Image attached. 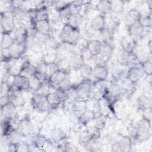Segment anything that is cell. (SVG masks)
Masks as SVG:
<instances>
[{
  "label": "cell",
  "mask_w": 152,
  "mask_h": 152,
  "mask_svg": "<svg viewBox=\"0 0 152 152\" xmlns=\"http://www.w3.org/2000/svg\"><path fill=\"white\" fill-rule=\"evenodd\" d=\"M150 135L151 133L150 129L139 126H138L134 134L135 139L140 142L147 141L150 138Z\"/></svg>",
  "instance_id": "44dd1931"
},
{
  "label": "cell",
  "mask_w": 152,
  "mask_h": 152,
  "mask_svg": "<svg viewBox=\"0 0 152 152\" xmlns=\"http://www.w3.org/2000/svg\"><path fill=\"white\" fill-rule=\"evenodd\" d=\"M17 107L10 101L9 103L1 107V115L3 118L14 120L17 118Z\"/></svg>",
  "instance_id": "ba28073f"
},
{
  "label": "cell",
  "mask_w": 152,
  "mask_h": 152,
  "mask_svg": "<svg viewBox=\"0 0 152 152\" xmlns=\"http://www.w3.org/2000/svg\"><path fill=\"white\" fill-rule=\"evenodd\" d=\"M1 33H10L15 31V18L13 10H6L1 12Z\"/></svg>",
  "instance_id": "7a4b0ae2"
},
{
  "label": "cell",
  "mask_w": 152,
  "mask_h": 152,
  "mask_svg": "<svg viewBox=\"0 0 152 152\" xmlns=\"http://www.w3.org/2000/svg\"><path fill=\"white\" fill-rule=\"evenodd\" d=\"M124 74V70L121 67H119L116 66L115 68L112 69V75L113 79L119 80L120 79Z\"/></svg>",
  "instance_id": "681fc988"
},
{
  "label": "cell",
  "mask_w": 152,
  "mask_h": 152,
  "mask_svg": "<svg viewBox=\"0 0 152 152\" xmlns=\"http://www.w3.org/2000/svg\"><path fill=\"white\" fill-rule=\"evenodd\" d=\"M108 69L106 65H96L93 70V76L99 81H104L108 76Z\"/></svg>",
  "instance_id": "5bb4252c"
},
{
  "label": "cell",
  "mask_w": 152,
  "mask_h": 152,
  "mask_svg": "<svg viewBox=\"0 0 152 152\" xmlns=\"http://www.w3.org/2000/svg\"><path fill=\"white\" fill-rule=\"evenodd\" d=\"M96 116V112L93 110H86L81 113L78 117V123L82 125H86L92 122Z\"/></svg>",
  "instance_id": "d6986e66"
},
{
  "label": "cell",
  "mask_w": 152,
  "mask_h": 152,
  "mask_svg": "<svg viewBox=\"0 0 152 152\" xmlns=\"http://www.w3.org/2000/svg\"><path fill=\"white\" fill-rule=\"evenodd\" d=\"M71 5L75 8H78L84 5V2L82 1H74L71 2Z\"/></svg>",
  "instance_id": "db71d44e"
},
{
  "label": "cell",
  "mask_w": 152,
  "mask_h": 152,
  "mask_svg": "<svg viewBox=\"0 0 152 152\" xmlns=\"http://www.w3.org/2000/svg\"><path fill=\"white\" fill-rule=\"evenodd\" d=\"M147 46L148 47V49H149V51H150V53H151V40H150L148 42V45H147Z\"/></svg>",
  "instance_id": "11a10c76"
},
{
  "label": "cell",
  "mask_w": 152,
  "mask_h": 152,
  "mask_svg": "<svg viewBox=\"0 0 152 152\" xmlns=\"http://www.w3.org/2000/svg\"><path fill=\"white\" fill-rule=\"evenodd\" d=\"M108 90L116 98H119L121 95L123 93V90L122 89V87L121 86L118 85V84L115 83H113L111 84L110 86L107 88Z\"/></svg>",
  "instance_id": "b9f144b4"
},
{
  "label": "cell",
  "mask_w": 152,
  "mask_h": 152,
  "mask_svg": "<svg viewBox=\"0 0 152 152\" xmlns=\"http://www.w3.org/2000/svg\"><path fill=\"white\" fill-rule=\"evenodd\" d=\"M58 53L56 49L53 47H50L46 49L43 59L49 65L53 64L56 62Z\"/></svg>",
  "instance_id": "603a6c76"
},
{
  "label": "cell",
  "mask_w": 152,
  "mask_h": 152,
  "mask_svg": "<svg viewBox=\"0 0 152 152\" xmlns=\"http://www.w3.org/2000/svg\"><path fill=\"white\" fill-rule=\"evenodd\" d=\"M46 100L51 109L58 107L62 102L60 97L56 92H49L46 95Z\"/></svg>",
  "instance_id": "d4e9b609"
},
{
  "label": "cell",
  "mask_w": 152,
  "mask_h": 152,
  "mask_svg": "<svg viewBox=\"0 0 152 152\" xmlns=\"http://www.w3.org/2000/svg\"><path fill=\"white\" fill-rule=\"evenodd\" d=\"M102 44L103 43L102 41L97 39L91 40L88 42L87 49L90 55L92 57L98 56L101 52Z\"/></svg>",
  "instance_id": "4fadbf2b"
},
{
  "label": "cell",
  "mask_w": 152,
  "mask_h": 152,
  "mask_svg": "<svg viewBox=\"0 0 152 152\" xmlns=\"http://www.w3.org/2000/svg\"><path fill=\"white\" fill-rule=\"evenodd\" d=\"M144 28L138 22L127 25V31L128 35L132 37L141 36L144 31Z\"/></svg>",
  "instance_id": "ffe728a7"
},
{
  "label": "cell",
  "mask_w": 152,
  "mask_h": 152,
  "mask_svg": "<svg viewBox=\"0 0 152 152\" xmlns=\"http://www.w3.org/2000/svg\"><path fill=\"white\" fill-rule=\"evenodd\" d=\"M137 45L135 39L131 36H124L121 39V46L122 49L127 53L134 52Z\"/></svg>",
  "instance_id": "9c48e42d"
},
{
  "label": "cell",
  "mask_w": 152,
  "mask_h": 152,
  "mask_svg": "<svg viewBox=\"0 0 152 152\" xmlns=\"http://www.w3.org/2000/svg\"><path fill=\"white\" fill-rule=\"evenodd\" d=\"M83 21V17L79 13V12H72L66 23L70 24L74 27L79 28V26L81 24Z\"/></svg>",
  "instance_id": "4dcf8cb0"
},
{
  "label": "cell",
  "mask_w": 152,
  "mask_h": 152,
  "mask_svg": "<svg viewBox=\"0 0 152 152\" xmlns=\"http://www.w3.org/2000/svg\"><path fill=\"white\" fill-rule=\"evenodd\" d=\"M36 66L28 61H24L21 65L20 74L28 78L36 74Z\"/></svg>",
  "instance_id": "ac0fdd59"
},
{
  "label": "cell",
  "mask_w": 152,
  "mask_h": 152,
  "mask_svg": "<svg viewBox=\"0 0 152 152\" xmlns=\"http://www.w3.org/2000/svg\"><path fill=\"white\" fill-rule=\"evenodd\" d=\"M14 37L11 36L10 33H1V48H10L15 43Z\"/></svg>",
  "instance_id": "4316f807"
},
{
  "label": "cell",
  "mask_w": 152,
  "mask_h": 152,
  "mask_svg": "<svg viewBox=\"0 0 152 152\" xmlns=\"http://www.w3.org/2000/svg\"><path fill=\"white\" fill-rule=\"evenodd\" d=\"M102 43V48L101 52L99 55V57H98V60L100 62L99 64L100 65H106L112 56L113 48L110 43Z\"/></svg>",
  "instance_id": "52a82bcc"
},
{
  "label": "cell",
  "mask_w": 152,
  "mask_h": 152,
  "mask_svg": "<svg viewBox=\"0 0 152 152\" xmlns=\"http://www.w3.org/2000/svg\"><path fill=\"white\" fill-rule=\"evenodd\" d=\"M31 103L36 109L42 112H47L51 109V107L46 100V96L34 93L31 99Z\"/></svg>",
  "instance_id": "8992f818"
},
{
  "label": "cell",
  "mask_w": 152,
  "mask_h": 152,
  "mask_svg": "<svg viewBox=\"0 0 152 152\" xmlns=\"http://www.w3.org/2000/svg\"><path fill=\"white\" fill-rule=\"evenodd\" d=\"M14 37L15 42L20 44H26L28 38V31L24 26H20L15 28Z\"/></svg>",
  "instance_id": "8fae6325"
},
{
  "label": "cell",
  "mask_w": 152,
  "mask_h": 152,
  "mask_svg": "<svg viewBox=\"0 0 152 152\" xmlns=\"http://www.w3.org/2000/svg\"><path fill=\"white\" fill-rule=\"evenodd\" d=\"M143 75L144 72L140 66H132L128 70L126 78L136 84L142 77Z\"/></svg>",
  "instance_id": "7c38bea8"
},
{
  "label": "cell",
  "mask_w": 152,
  "mask_h": 152,
  "mask_svg": "<svg viewBox=\"0 0 152 152\" xmlns=\"http://www.w3.org/2000/svg\"><path fill=\"white\" fill-rule=\"evenodd\" d=\"M60 37L62 41L70 45H76L80 39V33L79 28L74 27L68 23H65Z\"/></svg>",
  "instance_id": "6da1fadb"
},
{
  "label": "cell",
  "mask_w": 152,
  "mask_h": 152,
  "mask_svg": "<svg viewBox=\"0 0 152 152\" xmlns=\"http://www.w3.org/2000/svg\"><path fill=\"white\" fill-rule=\"evenodd\" d=\"M135 83L132 82L128 78H126L123 81L121 87L123 90V92H125L127 94H131L135 91Z\"/></svg>",
  "instance_id": "74e56055"
},
{
  "label": "cell",
  "mask_w": 152,
  "mask_h": 152,
  "mask_svg": "<svg viewBox=\"0 0 152 152\" xmlns=\"http://www.w3.org/2000/svg\"><path fill=\"white\" fill-rule=\"evenodd\" d=\"M11 101V96L7 95V96H0V104H1V107L7 104Z\"/></svg>",
  "instance_id": "f5cc1de1"
},
{
  "label": "cell",
  "mask_w": 152,
  "mask_h": 152,
  "mask_svg": "<svg viewBox=\"0 0 152 152\" xmlns=\"http://www.w3.org/2000/svg\"><path fill=\"white\" fill-rule=\"evenodd\" d=\"M93 84L90 79L84 80L75 86L78 99L84 100H88L92 93Z\"/></svg>",
  "instance_id": "3957f363"
},
{
  "label": "cell",
  "mask_w": 152,
  "mask_h": 152,
  "mask_svg": "<svg viewBox=\"0 0 152 152\" xmlns=\"http://www.w3.org/2000/svg\"><path fill=\"white\" fill-rule=\"evenodd\" d=\"M33 28L35 31L43 34L49 35L50 31V24L49 19L34 22Z\"/></svg>",
  "instance_id": "9a60e30c"
},
{
  "label": "cell",
  "mask_w": 152,
  "mask_h": 152,
  "mask_svg": "<svg viewBox=\"0 0 152 152\" xmlns=\"http://www.w3.org/2000/svg\"><path fill=\"white\" fill-rule=\"evenodd\" d=\"M48 142L47 139L40 135H37L34 139L33 144L40 150H43V148L45 147Z\"/></svg>",
  "instance_id": "ee69618b"
},
{
  "label": "cell",
  "mask_w": 152,
  "mask_h": 152,
  "mask_svg": "<svg viewBox=\"0 0 152 152\" xmlns=\"http://www.w3.org/2000/svg\"><path fill=\"white\" fill-rule=\"evenodd\" d=\"M93 125L95 129L97 131H101L104 128L106 125V118L104 115L101 114L100 115L96 116L94 118Z\"/></svg>",
  "instance_id": "f546056e"
},
{
  "label": "cell",
  "mask_w": 152,
  "mask_h": 152,
  "mask_svg": "<svg viewBox=\"0 0 152 152\" xmlns=\"http://www.w3.org/2000/svg\"><path fill=\"white\" fill-rule=\"evenodd\" d=\"M12 91V86H10L6 81H2L1 83L0 87V96L10 95V93Z\"/></svg>",
  "instance_id": "7dc6e473"
},
{
  "label": "cell",
  "mask_w": 152,
  "mask_h": 152,
  "mask_svg": "<svg viewBox=\"0 0 152 152\" xmlns=\"http://www.w3.org/2000/svg\"><path fill=\"white\" fill-rule=\"evenodd\" d=\"M26 44H20L15 43L9 48L10 52L12 59H18L25 52Z\"/></svg>",
  "instance_id": "e0dca14e"
},
{
  "label": "cell",
  "mask_w": 152,
  "mask_h": 152,
  "mask_svg": "<svg viewBox=\"0 0 152 152\" xmlns=\"http://www.w3.org/2000/svg\"><path fill=\"white\" fill-rule=\"evenodd\" d=\"M83 64L84 58L81 53H76L70 59V66L75 70H79Z\"/></svg>",
  "instance_id": "f1b7e54d"
},
{
  "label": "cell",
  "mask_w": 152,
  "mask_h": 152,
  "mask_svg": "<svg viewBox=\"0 0 152 152\" xmlns=\"http://www.w3.org/2000/svg\"><path fill=\"white\" fill-rule=\"evenodd\" d=\"M30 147L28 144H24V143H19L17 145V151H29Z\"/></svg>",
  "instance_id": "f907efd6"
},
{
  "label": "cell",
  "mask_w": 152,
  "mask_h": 152,
  "mask_svg": "<svg viewBox=\"0 0 152 152\" xmlns=\"http://www.w3.org/2000/svg\"><path fill=\"white\" fill-rule=\"evenodd\" d=\"M105 16L102 14H97L94 17L91 21V27L94 31H102L106 27Z\"/></svg>",
  "instance_id": "2e32d148"
},
{
  "label": "cell",
  "mask_w": 152,
  "mask_h": 152,
  "mask_svg": "<svg viewBox=\"0 0 152 152\" xmlns=\"http://www.w3.org/2000/svg\"><path fill=\"white\" fill-rule=\"evenodd\" d=\"M68 71L56 69L53 70L48 79V83L56 88L68 77Z\"/></svg>",
  "instance_id": "277c9868"
},
{
  "label": "cell",
  "mask_w": 152,
  "mask_h": 152,
  "mask_svg": "<svg viewBox=\"0 0 152 152\" xmlns=\"http://www.w3.org/2000/svg\"><path fill=\"white\" fill-rule=\"evenodd\" d=\"M138 22L144 28H150L151 26V14H150L148 15L141 14V15L138 19Z\"/></svg>",
  "instance_id": "ab89813d"
},
{
  "label": "cell",
  "mask_w": 152,
  "mask_h": 152,
  "mask_svg": "<svg viewBox=\"0 0 152 152\" xmlns=\"http://www.w3.org/2000/svg\"><path fill=\"white\" fill-rule=\"evenodd\" d=\"M11 120L4 118L1 121V136L2 137H5L10 133L12 129H14V127L12 126Z\"/></svg>",
  "instance_id": "e575fe53"
},
{
  "label": "cell",
  "mask_w": 152,
  "mask_h": 152,
  "mask_svg": "<svg viewBox=\"0 0 152 152\" xmlns=\"http://www.w3.org/2000/svg\"><path fill=\"white\" fill-rule=\"evenodd\" d=\"M12 88H14L17 91H25L30 89V78L21 74L15 75L12 86Z\"/></svg>",
  "instance_id": "5b68a950"
},
{
  "label": "cell",
  "mask_w": 152,
  "mask_h": 152,
  "mask_svg": "<svg viewBox=\"0 0 152 152\" xmlns=\"http://www.w3.org/2000/svg\"><path fill=\"white\" fill-rule=\"evenodd\" d=\"M100 32L102 33V38L103 39L102 42L110 43V40L112 39V31L109 28L105 27Z\"/></svg>",
  "instance_id": "c3c4849f"
},
{
  "label": "cell",
  "mask_w": 152,
  "mask_h": 152,
  "mask_svg": "<svg viewBox=\"0 0 152 152\" xmlns=\"http://www.w3.org/2000/svg\"><path fill=\"white\" fill-rule=\"evenodd\" d=\"M64 151H77V148L72 144L68 142L64 145Z\"/></svg>",
  "instance_id": "816d5d0a"
},
{
  "label": "cell",
  "mask_w": 152,
  "mask_h": 152,
  "mask_svg": "<svg viewBox=\"0 0 152 152\" xmlns=\"http://www.w3.org/2000/svg\"><path fill=\"white\" fill-rule=\"evenodd\" d=\"M97 11L100 14L105 15L112 12L111 1H100L96 5Z\"/></svg>",
  "instance_id": "cb8c5ba5"
},
{
  "label": "cell",
  "mask_w": 152,
  "mask_h": 152,
  "mask_svg": "<svg viewBox=\"0 0 152 152\" xmlns=\"http://www.w3.org/2000/svg\"><path fill=\"white\" fill-rule=\"evenodd\" d=\"M122 151H129L132 148V142L131 138L128 136H122L117 142Z\"/></svg>",
  "instance_id": "83f0119b"
},
{
  "label": "cell",
  "mask_w": 152,
  "mask_h": 152,
  "mask_svg": "<svg viewBox=\"0 0 152 152\" xmlns=\"http://www.w3.org/2000/svg\"><path fill=\"white\" fill-rule=\"evenodd\" d=\"M128 55V53L125 52L122 49H121V50H119V52H118V53L117 55V61L120 65H122V66L127 65Z\"/></svg>",
  "instance_id": "f6af8a7d"
},
{
  "label": "cell",
  "mask_w": 152,
  "mask_h": 152,
  "mask_svg": "<svg viewBox=\"0 0 152 152\" xmlns=\"http://www.w3.org/2000/svg\"><path fill=\"white\" fill-rule=\"evenodd\" d=\"M21 137L22 135L20 134L17 129L14 128L5 137L6 138L8 143L17 145L20 142Z\"/></svg>",
  "instance_id": "484cf974"
},
{
  "label": "cell",
  "mask_w": 152,
  "mask_h": 152,
  "mask_svg": "<svg viewBox=\"0 0 152 152\" xmlns=\"http://www.w3.org/2000/svg\"><path fill=\"white\" fill-rule=\"evenodd\" d=\"M140 67L144 74L151 76L152 74V62L151 59H146L140 63Z\"/></svg>",
  "instance_id": "60d3db41"
},
{
  "label": "cell",
  "mask_w": 152,
  "mask_h": 152,
  "mask_svg": "<svg viewBox=\"0 0 152 152\" xmlns=\"http://www.w3.org/2000/svg\"><path fill=\"white\" fill-rule=\"evenodd\" d=\"M17 131L22 137H27L31 134V125L30 119L28 118H24L19 121L17 124Z\"/></svg>",
  "instance_id": "30bf717a"
},
{
  "label": "cell",
  "mask_w": 152,
  "mask_h": 152,
  "mask_svg": "<svg viewBox=\"0 0 152 152\" xmlns=\"http://www.w3.org/2000/svg\"><path fill=\"white\" fill-rule=\"evenodd\" d=\"M125 2L123 1H111L112 12L119 14H122L124 10Z\"/></svg>",
  "instance_id": "f35d334b"
},
{
  "label": "cell",
  "mask_w": 152,
  "mask_h": 152,
  "mask_svg": "<svg viewBox=\"0 0 152 152\" xmlns=\"http://www.w3.org/2000/svg\"><path fill=\"white\" fill-rule=\"evenodd\" d=\"M65 133L59 128H54L50 133V138L54 142H59L66 138Z\"/></svg>",
  "instance_id": "d6a6232c"
},
{
  "label": "cell",
  "mask_w": 152,
  "mask_h": 152,
  "mask_svg": "<svg viewBox=\"0 0 152 152\" xmlns=\"http://www.w3.org/2000/svg\"><path fill=\"white\" fill-rule=\"evenodd\" d=\"M93 68L85 63H84L79 69L80 75L84 80L90 79L93 76Z\"/></svg>",
  "instance_id": "1f68e13d"
},
{
  "label": "cell",
  "mask_w": 152,
  "mask_h": 152,
  "mask_svg": "<svg viewBox=\"0 0 152 152\" xmlns=\"http://www.w3.org/2000/svg\"><path fill=\"white\" fill-rule=\"evenodd\" d=\"M99 136L96 135L94 132H90L88 129L84 130L81 132V133L79 135L78 138V141L80 144L85 145L89 142L90 141H91L93 139H97Z\"/></svg>",
  "instance_id": "7402d4cb"
},
{
  "label": "cell",
  "mask_w": 152,
  "mask_h": 152,
  "mask_svg": "<svg viewBox=\"0 0 152 152\" xmlns=\"http://www.w3.org/2000/svg\"><path fill=\"white\" fill-rule=\"evenodd\" d=\"M29 78L30 83V89L33 90L34 91L37 90L43 84V82H42L35 75L31 76Z\"/></svg>",
  "instance_id": "bcb514c9"
},
{
  "label": "cell",
  "mask_w": 152,
  "mask_h": 152,
  "mask_svg": "<svg viewBox=\"0 0 152 152\" xmlns=\"http://www.w3.org/2000/svg\"><path fill=\"white\" fill-rule=\"evenodd\" d=\"M72 107L75 112H79L81 113L86 109V101L80 99H77L74 100Z\"/></svg>",
  "instance_id": "8d00e7d4"
},
{
  "label": "cell",
  "mask_w": 152,
  "mask_h": 152,
  "mask_svg": "<svg viewBox=\"0 0 152 152\" xmlns=\"http://www.w3.org/2000/svg\"><path fill=\"white\" fill-rule=\"evenodd\" d=\"M49 19L48 11L46 6H43L40 8H36V15H35V21L47 20Z\"/></svg>",
  "instance_id": "d590c367"
},
{
  "label": "cell",
  "mask_w": 152,
  "mask_h": 152,
  "mask_svg": "<svg viewBox=\"0 0 152 152\" xmlns=\"http://www.w3.org/2000/svg\"><path fill=\"white\" fill-rule=\"evenodd\" d=\"M11 102L17 107L23 106L25 104L24 99L20 94H14L11 96Z\"/></svg>",
  "instance_id": "7bdbcfd3"
},
{
  "label": "cell",
  "mask_w": 152,
  "mask_h": 152,
  "mask_svg": "<svg viewBox=\"0 0 152 152\" xmlns=\"http://www.w3.org/2000/svg\"><path fill=\"white\" fill-rule=\"evenodd\" d=\"M141 15V13L135 9L129 10L126 15V21L127 25L138 22V19Z\"/></svg>",
  "instance_id": "836d02e7"
}]
</instances>
